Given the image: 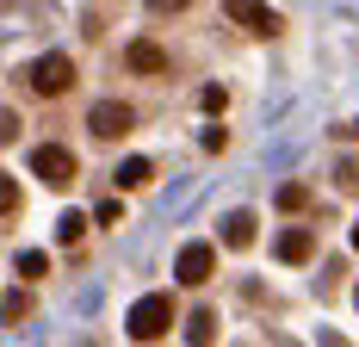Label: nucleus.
I'll list each match as a JSON object with an SVG mask.
<instances>
[{"instance_id":"nucleus-1","label":"nucleus","mask_w":359,"mask_h":347,"mask_svg":"<svg viewBox=\"0 0 359 347\" xmlns=\"http://www.w3.org/2000/svg\"><path fill=\"white\" fill-rule=\"evenodd\" d=\"M168 329H174V298L168 292H149V298H137L124 310V335L130 341H161Z\"/></svg>"},{"instance_id":"nucleus-2","label":"nucleus","mask_w":359,"mask_h":347,"mask_svg":"<svg viewBox=\"0 0 359 347\" xmlns=\"http://www.w3.org/2000/svg\"><path fill=\"white\" fill-rule=\"evenodd\" d=\"M32 87L43 93V100H56V93H69V87H74V63L62 56V50H50V56H37V63H32Z\"/></svg>"},{"instance_id":"nucleus-3","label":"nucleus","mask_w":359,"mask_h":347,"mask_svg":"<svg viewBox=\"0 0 359 347\" xmlns=\"http://www.w3.org/2000/svg\"><path fill=\"white\" fill-rule=\"evenodd\" d=\"M32 174L43 180V186H69L74 180V155L62 149V143H37L32 149Z\"/></svg>"},{"instance_id":"nucleus-4","label":"nucleus","mask_w":359,"mask_h":347,"mask_svg":"<svg viewBox=\"0 0 359 347\" xmlns=\"http://www.w3.org/2000/svg\"><path fill=\"white\" fill-rule=\"evenodd\" d=\"M217 267V248L211 242H186L180 248V261H174V279H186V285H205Z\"/></svg>"},{"instance_id":"nucleus-5","label":"nucleus","mask_w":359,"mask_h":347,"mask_svg":"<svg viewBox=\"0 0 359 347\" xmlns=\"http://www.w3.org/2000/svg\"><path fill=\"white\" fill-rule=\"evenodd\" d=\"M130 124H137V118H130V105H118V100H100L93 112H87V131H93V137H106V143L124 137Z\"/></svg>"},{"instance_id":"nucleus-6","label":"nucleus","mask_w":359,"mask_h":347,"mask_svg":"<svg viewBox=\"0 0 359 347\" xmlns=\"http://www.w3.org/2000/svg\"><path fill=\"white\" fill-rule=\"evenodd\" d=\"M124 63H130L137 74H168V50L143 37V44H130V50H124Z\"/></svg>"},{"instance_id":"nucleus-7","label":"nucleus","mask_w":359,"mask_h":347,"mask_svg":"<svg viewBox=\"0 0 359 347\" xmlns=\"http://www.w3.org/2000/svg\"><path fill=\"white\" fill-rule=\"evenodd\" d=\"M223 242L229 248H248L254 242V211H229V217H223Z\"/></svg>"},{"instance_id":"nucleus-8","label":"nucleus","mask_w":359,"mask_h":347,"mask_svg":"<svg viewBox=\"0 0 359 347\" xmlns=\"http://www.w3.org/2000/svg\"><path fill=\"white\" fill-rule=\"evenodd\" d=\"M310 248H316V236H310V230H285V236H279V261H291V267H297V261H310Z\"/></svg>"},{"instance_id":"nucleus-9","label":"nucleus","mask_w":359,"mask_h":347,"mask_svg":"<svg viewBox=\"0 0 359 347\" xmlns=\"http://www.w3.org/2000/svg\"><path fill=\"white\" fill-rule=\"evenodd\" d=\"M229 13H236V19H248L254 32H273V25H279V19H273V13H266L260 0H229Z\"/></svg>"},{"instance_id":"nucleus-10","label":"nucleus","mask_w":359,"mask_h":347,"mask_svg":"<svg viewBox=\"0 0 359 347\" xmlns=\"http://www.w3.org/2000/svg\"><path fill=\"white\" fill-rule=\"evenodd\" d=\"M149 180H155V168H149L143 155H130V162L118 168V186H124V192H137V186H149Z\"/></svg>"},{"instance_id":"nucleus-11","label":"nucleus","mask_w":359,"mask_h":347,"mask_svg":"<svg viewBox=\"0 0 359 347\" xmlns=\"http://www.w3.org/2000/svg\"><path fill=\"white\" fill-rule=\"evenodd\" d=\"M186 341H192V347H211L217 341V316L198 310V316H192V329H186Z\"/></svg>"},{"instance_id":"nucleus-12","label":"nucleus","mask_w":359,"mask_h":347,"mask_svg":"<svg viewBox=\"0 0 359 347\" xmlns=\"http://www.w3.org/2000/svg\"><path fill=\"white\" fill-rule=\"evenodd\" d=\"M81 236H87V217H81V211H69V217L56 223V242H81Z\"/></svg>"},{"instance_id":"nucleus-13","label":"nucleus","mask_w":359,"mask_h":347,"mask_svg":"<svg viewBox=\"0 0 359 347\" xmlns=\"http://www.w3.org/2000/svg\"><path fill=\"white\" fill-rule=\"evenodd\" d=\"M304 205H310V186H297V180L279 186V211H304Z\"/></svg>"},{"instance_id":"nucleus-14","label":"nucleus","mask_w":359,"mask_h":347,"mask_svg":"<svg viewBox=\"0 0 359 347\" xmlns=\"http://www.w3.org/2000/svg\"><path fill=\"white\" fill-rule=\"evenodd\" d=\"M6 211H19V180H13V174H0V217H6Z\"/></svg>"},{"instance_id":"nucleus-15","label":"nucleus","mask_w":359,"mask_h":347,"mask_svg":"<svg viewBox=\"0 0 359 347\" xmlns=\"http://www.w3.org/2000/svg\"><path fill=\"white\" fill-rule=\"evenodd\" d=\"M43 267H50V261H43L37 248H32V254H19V273H25V279H43Z\"/></svg>"},{"instance_id":"nucleus-16","label":"nucleus","mask_w":359,"mask_h":347,"mask_svg":"<svg viewBox=\"0 0 359 347\" xmlns=\"http://www.w3.org/2000/svg\"><path fill=\"white\" fill-rule=\"evenodd\" d=\"M334 180H341V186L353 192V186H359V162H341V174H334Z\"/></svg>"},{"instance_id":"nucleus-17","label":"nucleus","mask_w":359,"mask_h":347,"mask_svg":"<svg viewBox=\"0 0 359 347\" xmlns=\"http://www.w3.org/2000/svg\"><path fill=\"white\" fill-rule=\"evenodd\" d=\"M19 137V118H13V112H0V143H13Z\"/></svg>"},{"instance_id":"nucleus-18","label":"nucleus","mask_w":359,"mask_h":347,"mask_svg":"<svg viewBox=\"0 0 359 347\" xmlns=\"http://www.w3.org/2000/svg\"><path fill=\"white\" fill-rule=\"evenodd\" d=\"M186 0H149V13H180Z\"/></svg>"},{"instance_id":"nucleus-19","label":"nucleus","mask_w":359,"mask_h":347,"mask_svg":"<svg viewBox=\"0 0 359 347\" xmlns=\"http://www.w3.org/2000/svg\"><path fill=\"white\" fill-rule=\"evenodd\" d=\"M353 248H359V223H353Z\"/></svg>"}]
</instances>
